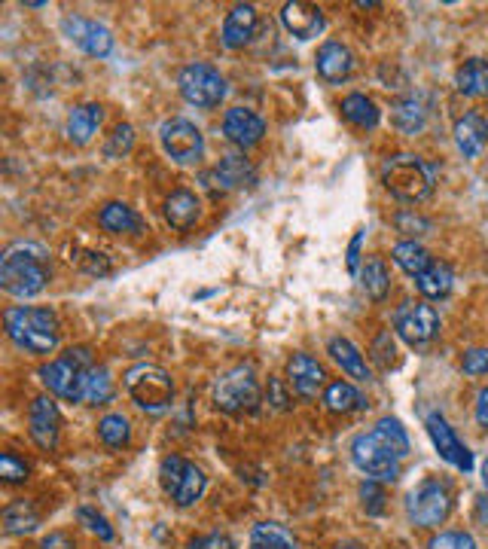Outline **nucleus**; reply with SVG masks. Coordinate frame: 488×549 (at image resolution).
Segmentation results:
<instances>
[{"label": "nucleus", "instance_id": "nucleus-1", "mask_svg": "<svg viewBox=\"0 0 488 549\" xmlns=\"http://www.w3.org/2000/svg\"><path fill=\"white\" fill-rule=\"evenodd\" d=\"M409 455V434L400 424V418H382L373 431L354 437L351 443V461L357 470H363L370 479L394 482L400 476V461Z\"/></svg>", "mask_w": 488, "mask_h": 549}, {"label": "nucleus", "instance_id": "nucleus-2", "mask_svg": "<svg viewBox=\"0 0 488 549\" xmlns=\"http://www.w3.org/2000/svg\"><path fill=\"white\" fill-rule=\"evenodd\" d=\"M52 278L49 251L37 241H16L0 257V287L10 296L31 299L46 290Z\"/></svg>", "mask_w": 488, "mask_h": 549}, {"label": "nucleus", "instance_id": "nucleus-3", "mask_svg": "<svg viewBox=\"0 0 488 549\" xmlns=\"http://www.w3.org/2000/svg\"><path fill=\"white\" fill-rule=\"evenodd\" d=\"M7 336L28 354H49L58 348L61 324L52 309H34V305H13L4 312Z\"/></svg>", "mask_w": 488, "mask_h": 549}, {"label": "nucleus", "instance_id": "nucleus-4", "mask_svg": "<svg viewBox=\"0 0 488 549\" xmlns=\"http://www.w3.org/2000/svg\"><path fill=\"white\" fill-rule=\"evenodd\" d=\"M382 183L385 190L409 205L424 202L427 196L434 193V183H437V171L431 162H424L421 156L412 153H397L391 159H385L382 165Z\"/></svg>", "mask_w": 488, "mask_h": 549}, {"label": "nucleus", "instance_id": "nucleus-5", "mask_svg": "<svg viewBox=\"0 0 488 549\" xmlns=\"http://www.w3.org/2000/svg\"><path fill=\"white\" fill-rule=\"evenodd\" d=\"M95 366V357L86 345L68 348L61 357L49 360L40 366V382L46 385V391L58 400L68 403H83L86 394V373Z\"/></svg>", "mask_w": 488, "mask_h": 549}, {"label": "nucleus", "instance_id": "nucleus-6", "mask_svg": "<svg viewBox=\"0 0 488 549\" xmlns=\"http://www.w3.org/2000/svg\"><path fill=\"white\" fill-rule=\"evenodd\" d=\"M126 391L144 412H165L174 400V379L156 363H135L126 373Z\"/></svg>", "mask_w": 488, "mask_h": 549}, {"label": "nucleus", "instance_id": "nucleus-7", "mask_svg": "<svg viewBox=\"0 0 488 549\" xmlns=\"http://www.w3.org/2000/svg\"><path fill=\"white\" fill-rule=\"evenodd\" d=\"M260 382L254 376V366H232L214 385V406L229 415H244L260 409Z\"/></svg>", "mask_w": 488, "mask_h": 549}, {"label": "nucleus", "instance_id": "nucleus-8", "mask_svg": "<svg viewBox=\"0 0 488 549\" xmlns=\"http://www.w3.org/2000/svg\"><path fill=\"white\" fill-rule=\"evenodd\" d=\"M452 513V492L440 479H424L406 498V516L418 528H440Z\"/></svg>", "mask_w": 488, "mask_h": 549}, {"label": "nucleus", "instance_id": "nucleus-9", "mask_svg": "<svg viewBox=\"0 0 488 549\" xmlns=\"http://www.w3.org/2000/svg\"><path fill=\"white\" fill-rule=\"evenodd\" d=\"M177 89L183 95V101L211 110L226 98V80L214 65H205V61H193L180 74H177Z\"/></svg>", "mask_w": 488, "mask_h": 549}, {"label": "nucleus", "instance_id": "nucleus-10", "mask_svg": "<svg viewBox=\"0 0 488 549\" xmlns=\"http://www.w3.org/2000/svg\"><path fill=\"white\" fill-rule=\"evenodd\" d=\"M159 144L177 165H196L205 156V138H202L199 126L190 119H183V116H174V119L162 122Z\"/></svg>", "mask_w": 488, "mask_h": 549}, {"label": "nucleus", "instance_id": "nucleus-11", "mask_svg": "<svg viewBox=\"0 0 488 549\" xmlns=\"http://www.w3.org/2000/svg\"><path fill=\"white\" fill-rule=\"evenodd\" d=\"M394 330L409 345H427L440 336V315L427 302H403L394 315Z\"/></svg>", "mask_w": 488, "mask_h": 549}, {"label": "nucleus", "instance_id": "nucleus-12", "mask_svg": "<svg viewBox=\"0 0 488 549\" xmlns=\"http://www.w3.org/2000/svg\"><path fill=\"white\" fill-rule=\"evenodd\" d=\"M61 34H65L77 49H83L92 58H107L113 52V34L86 16H65L61 19Z\"/></svg>", "mask_w": 488, "mask_h": 549}, {"label": "nucleus", "instance_id": "nucleus-13", "mask_svg": "<svg viewBox=\"0 0 488 549\" xmlns=\"http://www.w3.org/2000/svg\"><path fill=\"white\" fill-rule=\"evenodd\" d=\"M424 427H427V437L434 440V449L440 452V458H443V461H449V464H452V467H458L461 473H470V470H473V452L458 440V434L452 431L449 421H446L440 412L427 415Z\"/></svg>", "mask_w": 488, "mask_h": 549}, {"label": "nucleus", "instance_id": "nucleus-14", "mask_svg": "<svg viewBox=\"0 0 488 549\" xmlns=\"http://www.w3.org/2000/svg\"><path fill=\"white\" fill-rule=\"evenodd\" d=\"M28 434L43 449L52 452L61 437V412L52 397H34L28 409Z\"/></svg>", "mask_w": 488, "mask_h": 549}, {"label": "nucleus", "instance_id": "nucleus-15", "mask_svg": "<svg viewBox=\"0 0 488 549\" xmlns=\"http://www.w3.org/2000/svg\"><path fill=\"white\" fill-rule=\"evenodd\" d=\"M223 135L229 144L248 150V147H257L266 135V119L248 107H232L226 110L223 116Z\"/></svg>", "mask_w": 488, "mask_h": 549}, {"label": "nucleus", "instance_id": "nucleus-16", "mask_svg": "<svg viewBox=\"0 0 488 549\" xmlns=\"http://www.w3.org/2000/svg\"><path fill=\"white\" fill-rule=\"evenodd\" d=\"M354 68H357V58H354V52H351L345 43H339V40H327V43L318 49L315 71H318V77H321L324 83H330V86H342L345 80H351Z\"/></svg>", "mask_w": 488, "mask_h": 549}, {"label": "nucleus", "instance_id": "nucleus-17", "mask_svg": "<svg viewBox=\"0 0 488 549\" xmlns=\"http://www.w3.org/2000/svg\"><path fill=\"white\" fill-rule=\"evenodd\" d=\"M287 382L290 388L302 397V400H315L321 391H324V382H327V373L324 366L312 357V354H293L287 360Z\"/></svg>", "mask_w": 488, "mask_h": 549}, {"label": "nucleus", "instance_id": "nucleus-18", "mask_svg": "<svg viewBox=\"0 0 488 549\" xmlns=\"http://www.w3.org/2000/svg\"><path fill=\"white\" fill-rule=\"evenodd\" d=\"M281 25L287 28V34H293L296 40H315L324 34V10L315 4H305V0H290V4L281 7Z\"/></svg>", "mask_w": 488, "mask_h": 549}, {"label": "nucleus", "instance_id": "nucleus-19", "mask_svg": "<svg viewBox=\"0 0 488 549\" xmlns=\"http://www.w3.org/2000/svg\"><path fill=\"white\" fill-rule=\"evenodd\" d=\"M257 22H260V16H257L254 4H235L223 19V31H220L223 46L226 49H244L257 34Z\"/></svg>", "mask_w": 488, "mask_h": 549}, {"label": "nucleus", "instance_id": "nucleus-20", "mask_svg": "<svg viewBox=\"0 0 488 549\" xmlns=\"http://www.w3.org/2000/svg\"><path fill=\"white\" fill-rule=\"evenodd\" d=\"M211 177L217 180V187H220V190L229 193V190L254 187V183H257V168H254V162H251L248 156L229 153V156H223V159L214 165Z\"/></svg>", "mask_w": 488, "mask_h": 549}, {"label": "nucleus", "instance_id": "nucleus-21", "mask_svg": "<svg viewBox=\"0 0 488 549\" xmlns=\"http://www.w3.org/2000/svg\"><path fill=\"white\" fill-rule=\"evenodd\" d=\"M427 119H431V107H427L424 95H403L391 104V122H394V129L403 132V135L424 132Z\"/></svg>", "mask_w": 488, "mask_h": 549}, {"label": "nucleus", "instance_id": "nucleus-22", "mask_svg": "<svg viewBox=\"0 0 488 549\" xmlns=\"http://www.w3.org/2000/svg\"><path fill=\"white\" fill-rule=\"evenodd\" d=\"M101 122H104V107H101V104H95V101L77 104V107H71V113H68L65 135H68V141H71L74 147H86V144L98 135Z\"/></svg>", "mask_w": 488, "mask_h": 549}, {"label": "nucleus", "instance_id": "nucleus-23", "mask_svg": "<svg viewBox=\"0 0 488 549\" xmlns=\"http://www.w3.org/2000/svg\"><path fill=\"white\" fill-rule=\"evenodd\" d=\"M452 135H455V144L464 153V159H479V153L488 144V119L479 110H470L455 122Z\"/></svg>", "mask_w": 488, "mask_h": 549}, {"label": "nucleus", "instance_id": "nucleus-24", "mask_svg": "<svg viewBox=\"0 0 488 549\" xmlns=\"http://www.w3.org/2000/svg\"><path fill=\"white\" fill-rule=\"evenodd\" d=\"M162 214H165V220H168L171 229L187 232V229L196 226V220L202 217V202H199V196L190 193V190H174V193L165 199Z\"/></svg>", "mask_w": 488, "mask_h": 549}, {"label": "nucleus", "instance_id": "nucleus-25", "mask_svg": "<svg viewBox=\"0 0 488 549\" xmlns=\"http://www.w3.org/2000/svg\"><path fill=\"white\" fill-rule=\"evenodd\" d=\"M98 226L110 235H135L144 229V220L141 214L126 205V202H107L101 211H98Z\"/></svg>", "mask_w": 488, "mask_h": 549}, {"label": "nucleus", "instance_id": "nucleus-26", "mask_svg": "<svg viewBox=\"0 0 488 549\" xmlns=\"http://www.w3.org/2000/svg\"><path fill=\"white\" fill-rule=\"evenodd\" d=\"M327 351H330V357L342 366V373H348L351 379H357V382H370V379H373L370 363L363 360V354H360L348 339H342V336L330 339Z\"/></svg>", "mask_w": 488, "mask_h": 549}, {"label": "nucleus", "instance_id": "nucleus-27", "mask_svg": "<svg viewBox=\"0 0 488 549\" xmlns=\"http://www.w3.org/2000/svg\"><path fill=\"white\" fill-rule=\"evenodd\" d=\"M455 89L467 98H488V61L467 58L455 71Z\"/></svg>", "mask_w": 488, "mask_h": 549}, {"label": "nucleus", "instance_id": "nucleus-28", "mask_svg": "<svg viewBox=\"0 0 488 549\" xmlns=\"http://www.w3.org/2000/svg\"><path fill=\"white\" fill-rule=\"evenodd\" d=\"M342 116L351 122L354 129H366V132L376 129L379 119H382L376 101L370 95H363V92H351V95L342 98Z\"/></svg>", "mask_w": 488, "mask_h": 549}, {"label": "nucleus", "instance_id": "nucleus-29", "mask_svg": "<svg viewBox=\"0 0 488 549\" xmlns=\"http://www.w3.org/2000/svg\"><path fill=\"white\" fill-rule=\"evenodd\" d=\"M324 406H327L330 412H336V415H348V412L366 409V397H363L351 382L336 379V382H330V385L324 388Z\"/></svg>", "mask_w": 488, "mask_h": 549}, {"label": "nucleus", "instance_id": "nucleus-30", "mask_svg": "<svg viewBox=\"0 0 488 549\" xmlns=\"http://www.w3.org/2000/svg\"><path fill=\"white\" fill-rule=\"evenodd\" d=\"M205 488H208V476L202 473V467H196L193 461L187 464V470H183L180 482L174 485V492L168 495L177 507H193L196 501H202L205 495Z\"/></svg>", "mask_w": 488, "mask_h": 549}, {"label": "nucleus", "instance_id": "nucleus-31", "mask_svg": "<svg viewBox=\"0 0 488 549\" xmlns=\"http://www.w3.org/2000/svg\"><path fill=\"white\" fill-rule=\"evenodd\" d=\"M37 525H40V513L34 510L31 501L19 498V501L7 504V510H4V531H7V534L25 537V534H31V531H37Z\"/></svg>", "mask_w": 488, "mask_h": 549}, {"label": "nucleus", "instance_id": "nucleus-32", "mask_svg": "<svg viewBox=\"0 0 488 549\" xmlns=\"http://www.w3.org/2000/svg\"><path fill=\"white\" fill-rule=\"evenodd\" d=\"M391 257H394V263H397L406 275H412V278L424 275L427 269H431V263H434V257L427 254L415 238L394 244V254H391Z\"/></svg>", "mask_w": 488, "mask_h": 549}, {"label": "nucleus", "instance_id": "nucleus-33", "mask_svg": "<svg viewBox=\"0 0 488 549\" xmlns=\"http://www.w3.org/2000/svg\"><path fill=\"white\" fill-rule=\"evenodd\" d=\"M415 284H418L421 296H427V299H446V296L452 293L455 275H452V269H449L446 263H437V260H434L431 269L415 278Z\"/></svg>", "mask_w": 488, "mask_h": 549}, {"label": "nucleus", "instance_id": "nucleus-34", "mask_svg": "<svg viewBox=\"0 0 488 549\" xmlns=\"http://www.w3.org/2000/svg\"><path fill=\"white\" fill-rule=\"evenodd\" d=\"M357 278H360L363 293L370 296V299H385V293H388V287H391L388 266H385V260H379V257H370V260H366V263L360 266Z\"/></svg>", "mask_w": 488, "mask_h": 549}, {"label": "nucleus", "instance_id": "nucleus-35", "mask_svg": "<svg viewBox=\"0 0 488 549\" xmlns=\"http://www.w3.org/2000/svg\"><path fill=\"white\" fill-rule=\"evenodd\" d=\"M98 440L107 446V449H126L132 443V424L126 415L119 412H110L98 421Z\"/></svg>", "mask_w": 488, "mask_h": 549}, {"label": "nucleus", "instance_id": "nucleus-36", "mask_svg": "<svg viewBox=\"0 0 488 549\" xmlns=\"http://www.w3.org/2000/svg\"><path fill=\"white\" fill-rule=\"evenodd\" d=\"M251 549H296V540L284 525L260 522L251 531Z\"/></svg>", "mask_w": 488, "mask_h": 549}, {"label": "nucleus", "instance_id": "nucleus-37", "mask_svg": "<svg viewBox=\"0 0 488 549\" xmlns=\"http://www.w3.org/2000/svg\"><path fill=\"white\" fill-rule=\"evenodd\" d=\"M113 400V379L110 373L104 370V366H92V370L86 373V394H83V403L89 406H104Z\"/></svg>", "mask_w": 488, "mask_h": 549}, {"label": "nucleus", "instance_id": "nucleus-38", "mask_svg": "<svg viewBox=\"0 0 488 549\" xmlns=\"http://www.w3.org/2000/svg\"><path fill=\"white\" fill-rule=\"evenodd\" d=\"M132 147H135V129L129 126V122H119L104 144V156L107 159H126L132 153Z\"/></svg>", "mask_w": 488, "mask_h": 549}, {"label": "nucleus", "instance_id": "nucleus-39", "mask_svg": "<svg viewBox=\"0 0 488 549\" xmlns=\"http://www.w3.org/2000/svg\"><path fill=\"white\" fill-rule=\"evenodd\" d=\"M360 498H363V510L370 516H382L385 513V501H388V492H385V482L379 479H366L360 485Z\"/></svg>", "mask_w": 488, "mask_h": 549}, {"label": "nucleus", "instance_id": "nucleus-40", "mask_svg": "<svg viewBox=\"0 0 488 549\" xmlns=\"http://www.w3.org/2000/svg\"><path fill=\"white\" fill-rule=\"evenodd\" d=\"M77 519H80V525H83L86 531H92V534L101 537L104 543H110V540L116 537V531H113V525L107 522V516H101V513L92 510V507H80V510H77Z\"/></svg>", "mask_w": 488, "mask_h": 549}, {"label": "nucleus", "instance_id": "nucleus-41", "mask_svg": "<svg viewBox=\"0 0 488 549\" xmlns=\"http://www.w3.org/2000/svg\"><path fill=\"white\" fill-rule=\"evenodd\" d=\"M28 476H31V467L25 464V458H19L13 452L0 455V479H4L7 485H22Z\"/></svg>", "mask_w": 488, "mask_h": 549}, {"label": "nucleus", "instance_id": "nucleus-42", "mask_svg": "<svg viewBox=\"0 0 488 549\" xmlns=\"http://www.w3.org/2000/svg\"><path fill=\"white\" fill-rule=\"evenodd\" d=\"M187 458H180V455H165L162 458V464H159V482H162V488H165V495H171L174 492V485L180 482V476H183V470H187Z\"/></svg>", "mask_w": 488, "mask_h": 549}, {"label": "nucleus", "instance_id": "nucleus-43", "mask_svg": "<svg viewBox=\"0 0 488 549\" xmlns=\"http://www.w3.org/2000/svg\"><path fill=\"white\" fill-rule=\"evenodd\" d=\"M427 549H476V540L467 531H440L427 540Z\"/></svg>", "mask_w": 488, "mask_h": 549}, {"label": "nucleus", "instance_id": "nucleus-44", "mask_svg": "<svg viewBox=\"0 0 488 549\" xmlns=\"http://www.w3.org/2000/svg\"><path fill=\"white\" fill-rule=\"evenodd\" d=\"M373 357H376L379 366H385V370H391V366L397 363V345H394V336H391L388 330L376 336V342H373Z\"/></svg>", "mask_w": 488, "mask_h": 549}, {"label": "nucleus", "instance_id": "nucleus-45", "mask_svg": "<svg viewBox=\"0 0 488 549\" xmlns=\"http://www.w3.org/2000/svg\"><path fill=\"white\" fill-rule=\"evenodd\" d=\"M461 370L467 376H488V348H470V351H464Z\"/></svg>", "mask_w": 488, "mask_h": 549}, {"label": "nucleus", "instance_id": "nucleus-46", "mask_svg": "<svg viewBox=\"0 0 488 549\" xmlns=\"http://www.w3.org/2000/svg\"><path fill=\"white\" fill-rule=\"evenodd\" d=\"M394 223H397V229L406 232V235H424L427 229H431V220H424V217L415 214L412 208H409V211H400V214L394 217Z\"/></svg>", "mask_w": 488, "mask_h": 549}, {"label": "nucleus", "instance_id": "nucleus-47", "mask_svg": "<svg viewBox=\"0 0 488 549\" xmlns=\"http://www.w3.org/2000/svg\"><path fill=\"white\" fill-rule=\"evenodd\" d=\"M187 549H232V540L220 531H211V534H202V537H193Z\"/></svg>", "mask_w": 488, "mask_h": 549}, {"label": "nucleus", "instance_id": "nucleus-48", "mask_svg": "<svg viewBox=\"0 0 488 549\" xmlns=\"http://www.w3.org/2000/svg\"><path fill=\"white\" fill-rule=\"evenodd\" d=\"M269 403H272L278 412L290 409V394L284 391V382H281V379H269Z\"/></svg>", "mask_w": 488, "mask_h": 549}, {"label": "nucleus", "instance_id": "nucleus-49", "mask_svg": "<svg viewBox=\"0 0 488 549\" xmlns=\"http://www.w3.org/2000/svg\"><path fill=\"white\" fill-rule=\"evenodd\" d=\"M363 238H366V229H357L354 238H351V244H348V272L351 275L360 272V244H363Z\"/></svg>", "mask_w": 488, "mask_h": 549}, {"label": "nucleus", "instance_id": "nucleus-50", "mask_svg": "<svg viewBox=\"0 0 488 549\" xmlns=\"http://www.w3.org/2000/svg\"><path fill=\"white\" fill-rule=\"evenodd\" d=\"M37 549H74V540H71L65 531H52V534H46V537L40 540Z\"/></svg>", "mask_w": 488, "mask_h": 549}, {"label": "nucleus", "instance_id": "nucleus-51", "mask_svg": "<svg viewBox=\"0 0 488 549\" xmlns=\"http://www.w3.org/2000/svg\"><path fill=\"white\" fill-rule=\"evenodd\" d=\"M473 418H476V424L482 427V431L488 434V388H482V391L476 394V406H473Z\"/></svg>", "mask_w": 488, "mask_h": 549}, {"label": "nucleus", "instance_id": "nucleus-52", "mask_svg": "<svg viewBox=\"0 0 488 549\" xmlns=\"http://www.w3.org/2000/svg\"><path fill=\"white\" fill-rule=\"evenodd\" d=\"M83 269L92 272V275H107V272H110V266H107V260H104L101 254H92V260H86Z\"/></svg>", "mask_w": 488, "mask_h": 549}, {"label": "nucleus", "instance_id": "nucleus-53", "mask_svg": "<svg viewBox=\"0 0 488 549\" xmlns=\"http://www.w3.org/2000/svg\"><path fill=\"white\" fill-rule=\"evenodd\" d=\"M479 473H482V485H485V492H488V458L482 461V470Z\"/></svg>", "mask_w": 488, "mask_h": 549}, {"label": "nucleus", "instance_id": "nucleus-54", "mask_svg": "<svg viewBox=\"0 0 488 549\" xmlns=\"http://www.w3.org/2000/svg\"><path fill=\"white\" fill-rule=\"evenodd\" d=\"M336 549H360V546H357V543H339Z\"/></svg>", "mask_w": 488, "mask_h": 549}]
</instances>
